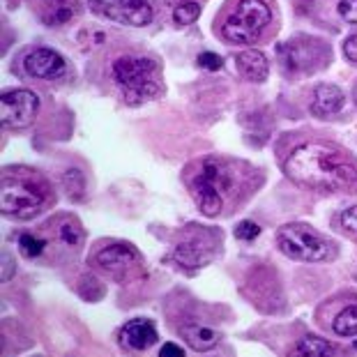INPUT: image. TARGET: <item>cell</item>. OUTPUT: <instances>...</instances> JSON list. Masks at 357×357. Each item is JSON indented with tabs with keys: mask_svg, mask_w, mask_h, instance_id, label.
<instances>
[{
	"mask_svg": "<svg viewBox=\"0 0 357 357\" xmlns=\"http://www.w3.org/2000/svg\"><path fill=\"white\" fill-rule=\"evenodd\" d=\"M291 357H334L332 346L321 337H302L293 346Z\"/></svg>",
	"mask_w": 357,
	"mask_h": 357,
	"instance_id": "18",
	"label": "cell"
},
{
	"mask_svg": "<svg viewBox=\"0 0 357 357\" xmlns=\"http://www.w3.org/2000/svg\"><path fill=\"white\" fill-rule=\"evenodd\" d=\"M49 187L40 176L28 171L5 173L3 192H0V210L5 217L33 219L47 208Z\"/></svg>",
	"mask_w": 357,
	"mask_h": 357,
	"instance_id": "3",
	"label": "cell"
},
{
	"mask_svg": "<svg viewBox=\"0 0 357 357\" xmlns=\"http://www.w3.org/2000/svg\"><path fill=\"white\" fill-rule=\"evenodd\" d=\"M199 14H201V5L199 3H185V5L176 7L173 19H176L178 26H189V24H194V21L199 19Z\"/></svg>",
	"mask_w": 357,
	"mask_h": 357,
	"instance_id": "22",
	"label": "cell"
},
{
	"mask_svg": "<svg viewBox=\"0 0 357 357\" xmlns=\"http://www.w3.org/2000/svg\"><path fill=\"white\" fill-rule=\"evenodd\" d=\"M40 100L33 90L19 88V90H5L0 97V118L5 127L24 129L35 120Z\"/></svg>",
	"mask_w": 357,
	"mask_h": 357,
	"instance_id": "8",
	"label": "cell"
},
{
	"mask_svg": "<svg viewBox=\"0 0 357 357\" xmlns=\"http://www.w3.org/2000/svg\"><path fill=\"white\" fill-rule=\"evenodd\" d=\"M187 187L205 217H219L224 212V205L233 199L238 189L235 164L217 157H205L192 164Z\"/></svg>",
	"mask_w": 357,
	"mask_h": 357,
	"instance_id": "2",
	"label": "cell"
},
{
	"mask_svg": "<svg viewBox=\"0 0 357 357\" xmlns=\"http://www.w3.org/2000/svg\"><path fill=\"white\" fill-rule=\"evenodd\" d=\"M159 334L153 321L148 318H134V321L125 323V328L120 330V344H123L127 351H148L157 344Z\"/></svg>",
	"mask_w": 357,
	"mask_h": 357,
	"instance_id": "12",
	"label": "cell"
},
{
	"mask_svg": "<svg viewBox=\"0 0 357 357\" xmlns=\"http://www.w3.org/2000/svg\"><path fill=\"white\" fill-rule=\"evenodd\" d=\"M24 67L30 77L44 81L60 79L67 72V63L63 60V56L47 47H37L33 51H28V56L24 58Z\"/></svg>",
	"mask_w": 357,
	"mask_h": 357,
	"instance_id": "11",
	"label": "cell"
},
{
	"mask_svg": "<svg viewBox=\"0 0 357 357\" xmlns=\"http://www.w3.org/2000/svg\"><path fill=\"white\" fill-rule=\"evenodd\" d=\"M341 226H344L346 233L357 235V205L346 208L344 212H341Z\"/></svg>",
	"mask_w": 357,
	"mask_h": 357,
	"instance_id": "27",
	"label": "cell"
},
{
	"mask_svg": "<svg viewBox=\"0 0 357 357\" xmlns=\"http://www.w3.org/2000/svg\"><path fill=\"white\" fill-rule=\"evenodd\" d=\"M90 10L116 24L148 26L153 21V7L146 0H88Z\"/></svg>",
	"mask_w": 357,
	"mask_h": 357,
	"instance_id": "7",
	"label": "cell"
},
{
	"mask_svg": "<svg viewBox=\"0 0 357 357\" xmlns=\"http://www.w3.org/2000/svg\"><path fill=\"white\" fill-rule=\"evenodd\" d=\"M159 357H185V351H182L178 344L169 341V344L162 346V351H159Z\"/></svg>",
	"mask_w": 357,
	"mask_h": 357,
	"instance_id": "29",
	"label": "cell"
},
{
	"mask_svg": "<svg viewBox=\"0 0 357 357\" xmlns=\"http://www.w3.org/2000/svg\"><path fill=\"white\" fill-rule=\"evenodd\" d=\"M325 49L318 42H288L286 47L279 49V58L281 65H284L286 72L293 74H307L316 67L323 65L325 60Z\"/></svg>",
	"mask_w": 357,
	"mask_h": 357,
	"instance_id": "9",
	"label": "cell"
},
{
	"mask_svg": "<svg viewBox=\"0 0 357 357\" xmlns=\"http://www.w3.org/2000/svg\"><path fill=\"white\" fill-rule=\"evenodd\" d=\"M159 63L148 56L118 58L111 67L113 81L123 93L127 104H143L162 93V74Z\"/></svg>",
	"mask_w": 357,
	"mask_h": 357,
	"instance_id": "4",
	"label": "cell"
},
{
	"mask_svg": "<svg viewBox=\"0 0 357 357\" xmlns=\"http://www.w3.org/2000/svg\"><path fill=\"white\" fill-rule=\"evenodd\" d=\"M258 235H261V226H258L256 222H240L238 226H235V238L238 240H256Z\"/></svg>",
	"mask_w": 357,
	"mask_h": 357,
	"instance_id": "24",
	"label": "cell"
},
{
	"mask_svg": "<svg viewBox=\"0 0 357 357\" xmlns=\"http://www.w3.org/2000/svg\"><path fill=\"white\" fill-rule=\"evenodd\" d=\"M5 268H3V281H7V279H12V268H10V256L5 254Z\"/></svg>",
	"mask_w": 357,
	"mask_h": 357,
	"instance_id": "30",
	"label": "cell"
},
{
	"mask_svg": "<svg viewBox=\"0 0 357 357\" xmlns=\"http://www.w3.org/2000/svg\"><path fill=\"white\" fill-rule=\"evenodd\" d=\"M235 65H238L240 74L247 81L263 83L265 79H268L270 63H268V58H265L263 51H256V49L242 51V53H238V58H235Z\"/></svg>",
	"mask_w": 357,
	"mask_h": 357,
	"instance_id": "14",
	"label": "cell"
},
{
	"mask_svg": "<svg viewBox=\"0 0 357 357\" xmlns=\"http://www.w3.org/2000/svg\"><path fill=\"white\" fill-rule=\"evenodd\" d=\"M17 242H19V252L26 258H30V261H33V258H40L44 254V249H47V242L35 233H21Z\"/></svg>",
	"mask_w": 357,
	"mask_h": 357,
	"instance_id": "21",
	"label": "cell"
},
{
	"mask_svg": "<svg viewBox=\"0 0 357 357\" xmlns=\"http://www.w3.org/2000/svg\"><path fill=\"white\" fill-rule=\"evenodd\" d=\"M173 258H176V263L182 265V268H199V265L210 261V252L199 240H185L176 247Z\"/></svg>",
	"mask_w": 357,
	"mask_h": 357,
	"instance_id": "16",
	"label": "cell"
},
{
	"mask_svg": "<svg viewBox=\"0 0 357 357\" xmlns=\"http://www.w3.org/2000/svg\"><path fill=\"white\" fill-rule=\"evenodd\" d=\"M79 7L74 0H47L42 10V21L47 26H63L77 17Z\"/></svg>",
	"mask_w": 357,
	"mask_h": 357,
	"instance_id": "17",
	"label": "cell"
},
{
	"mask_svg": "<svg viewBox=\"0 0 357 357\" xmlns=\"http://www.w3.org/2000/svg\"><path fill=\"white\" fill-rule=\"evenodd\" d=\"M344 56L351 60V63L357 65V35L348 37V40L344 42Z\"/></svg>",
	"mask_w": 357,
	"mask_h": 357,
	"instance_id": "28",
	"label": "cell"
},
{
	"mask_svg": "<svg viewBox=\"0 0 357 357\" xmlns=\"http://www.w3.org/2000/svg\"><path fill=\"white\" fill-rule=\"evenodd\" d=\"M196 65L201 67V70H208V72H217L222 70L224 60L217 56V53H201L199 60H196Z\"/></svg>",
	"mask_w": 357,
	"mask_h": 357,
	"instance_id": "26",
	"label": "cell"
},
{
	"mask_svg": "<svg viewBox=\"0 0 357 357\" xmlns=\"http://www.w3.org/2000/svg\"><path fill=\"white\" fill-rule=\"evenodd\" d=\"M286 176L295 185L321 194H355L357 162L339 146L323 141L302 143L286 159Z\"/></svg>",
	"mask_w": 357,
	"mask_h": 357,
	"instance_id": "1",
	"label": "cell"
},
{
	"mask_svg": "<svg viewBox=\"0 0 357 357\" xmlns=\"http://www.w3.org/2000/svg\"><path fill=\"white\" fill-rule=\"evenodd\" d=\"M65 187H67V194L72 196V199H83V194H86V180L79 171H70L65 173Z\"/></svg>",
	"mask_w": 357,
	"mask_h": 357,
	"instance_id": "23",
	"label": "cell"
},
{
	"mask_svg": "<svg viewBox=\"0 0 357 357\" xmlns=\"http://www.w3.org/2000/svg\"><path fill=\"white\" fill-rule=\"evenodd\" d=\"M97 265L118 279H125L141 270V256L129 245H109L97 254Z\"/></svg>",
	"mask_w": 357,
	"mask_h": 357,
	"instance_id": "10",
	"label": "cell"
},
{
	"mask_svg": "<svg viewBox=\"0 0 357 357\" xmlns=\"http://www.w3.org/2000/svg\"><path fill=\"white\" fill-rule=\"evenodd\" d=\"M353 97H355V104H357V83H355V88H353Z\"/></svg>",
	"mask_w": 357,
	"mask_h": 357,
	"instance_id": "31",
	"label": "cell"
},
{
	"mask_svg": "<svg viewBox=\"0 0 357 357\" xmlns=\"http://www.w3.org/2000/svg\"><path fill=\"white\" fill-rule=\"evenodd\" d=\"M182 337L194 351H210L219 344L222 339V332H217L215 328H208V325H201V323H189V325H182Z\"/></svg>",
	"mask_w": 357,
	"mask_h": 357,
	"instance_id": "15",
	"label": "cell"
},
{
	"mask_svg": "<svg viewBox=\"0 0 357 357\" xmlns=\"http://www.w3.org/2000/svg\"><path fill=\"white\" fill-rule=\"evenodd\" d=\"M58 238L67 247H81V242H83V229H81V224L74 217L65 219V222L58 226Z\"/></svg>",
	"mask_w": 357,
	"mask_h": 357,
	"instance_id": "20",
	"label": "cell"
},
{
	"mask_svg": "<svg viewBox=\"0 0 357 357\" xmlns=\"http://www.w3.org/2000/svg\"><path fill=\"white\" fill-rule=\"evenodd\" d=\"M332 330L339 337H357V305L341 309L332 321Z\"/></svg>",
	"mask_w": 357,
	"mask_h": 357,
	"instance_id": "19",
	"label": "cell"
},
{
	"mask_svg": "<svg viewBox=\"0 0 357 357\" xmlns=\"http://www.w3.org/2000/svg\"><path fill=\"white\" fill-rule=\"evenodd\" d=\"M344 109V93L334 83H321L311 97V113L316 118H332Z\"/></svg>",
	"mask_w": 357,
	"mask_h": 357,
	"instance_id": "13",
	"label": "cell"
},
{
	"mask_svg": "<svg viewBox=\"0 0 357 357\" xmlns=\"http://www.w3.org/2000/svg\"><path fill=\"white\" fill-rule=\"evenodd\" d=\"M270 21L272 12L265 0H238L224 17L219 33L229 44H254Z\"/></svg>",
	"mask_w": 357,
	"mask_h": 357,
	"instance_id": "5",
	"label": "cell"
},
{
	"mask_svg": "<svg viewBox=\"0 0 357 357\" xmlns=\"http://www.w3.org/2000/svg\"><path fill=\"white\" fill-rule=\"evenodd\" d=\"M281 254L302 263H323L334 256V249L321 233L305 224H286L277 233Z\"/></svg>",
	"mask_w": 357,
	"mask_h": 357,
	"instance_id": "6",
	"label": "cell"
},
{
	"mask_svg": "<svg viewBox=\"0 0 357 357\" xmlns=\"http://www.w3.org/2000/svg\"><path fill=\"white\" fill-rule=\"evenodd\" d=\"M337 12L346 24L357 26V0H339Z\"/></svg>",
	"mask_w": 357,
	"mask_h": 357,
	"instance_id": "25",
	"label": "cell"
}]
</instances>
